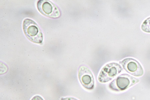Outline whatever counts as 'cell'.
<instances>
[{
    "label": "cell",
    "instance_id": "1",
    "mask_svg": "<svg viewBox=\"0 0 150 100\" xmlns=\"http://www.w3.org/2000/svg\"><path fill=\"white\" fill-rule=\"evenodd\" d=\"M24 33L26 37L33 43L41 44L43 37L41 30L37 24L30 19H26L23 24Z\"/></svg>",
    "mask_w": 150,
    "mask_h": 100
},
{
    "label": "cell",
    "instance_id": "2",
    "mask_svg": "<svg viewBox=\"0 0 150 100\" xmlns=\"http://www.w3.org/2000/svg\"><path fill=\"white\" fill-rule=\"evenodd\" d=\"M139 82L137 78L128 74H123L119 76L109 85V88L115 91H123Z\"/></svg>",
    "mask_w": 150,
    "mask_h": 100
},
{
    "label": "cell",
    "instance_id": "3",
    "mask_svg": "<svg viewBox=\"0 0 150 100\" xmlns=\"http://www.w3.org/2000/svg\"><path fill=\"white\" fill-rule=\"evenodd\" d=\"M120 65L112 63L106 65L99 74L98 79L101 83H105L112 80L122 71Z\"/></svg>",
    "mask_w": 150,
    "mask_h": 100
},
{
    "label": "cell",
    "instance_id": "4",
    "mask_svg": "<svg viewBox=\"0 0 150 100\" xmlns=\"http://www.w3.org/2000/svg\"><path fill=\"white\" fill-rule=\"evenodd\" d=\"M37 8L41 14L50 18H57L61 15L59 9L49 1L45 0L39 1L37 4Z\"/></svg>",
    "mask_w": 150,
    "mask_h": 100
},
{
    "label": "cell",
    "instance_id": "5",
    "mask_svg": "<svg viewBox=\"0 0 150 100\" xmlns=\"http://www.w3.org/2000/svg\"><path fill=\"white\" fill-rule=\"evenodd\" d=\"M124 70L134 76H141L144 74V70L140 63L132 58H127L120 62Z\"/></svg>",
    "mask_w": 150,
    "mask_h": 100
},
{
    "label": "cell",
    "instance_id": "6",
    "mask_svg": "<svg viewBox=\"0 0 150 100\" xmlns=\"http://www.w3.org/2000/svg\"><path fill=\"white\" fill-rule=\"evenodd\" d=\"M78 76L80 81L85 89L92 90L94 88L95 81L91 71L86 66H80L79 70Z\"/></svg>",
    "mask_w": 150,
    "mask_h": 100
},
{
    "label": "cell",
    "instance_id": "7",
    "mask_svg": "<svg viewBox=\"0 0 150 100\" xmlns=\"http://www.w3.org/2000/svg\"><path fill=\"white\" fill-rule=\"evenodd\" d=\"M142 29L146 32L150 33V17L145 20L142 24Z\"/></svg>",
    "mask_w": 150,
    "mask_h": 100
},
{
    "label": "cell",
    "instance_id": "8",
    "mask_svg": "<svg viewBox=\"0 0 150 100\" xmlns=\"http://www.w3.org/2000/svg\"><path fill=\"white\" fill-rule=\"evenodd\" d=\"M31 100H44V99L40 96H35Z\"/></svg>",
    "mask_w": 150,
    "mask_h": 100
},
{
    "label": "cell",
    "instance_id": "9",
    "mask_svg": "<svg viewBox=\"0 0 150 100\" xmlns=\"http://www.w3.org/2000/svg\"><path fill=\"white\" fill-rule=\"evenodd\" d=\"M61 100H78L76 99L73 98H71V97H67V98H62Z\"/></svg>",
    "mask_w": 150,
    "mask_h": 100
}]
</instances>
